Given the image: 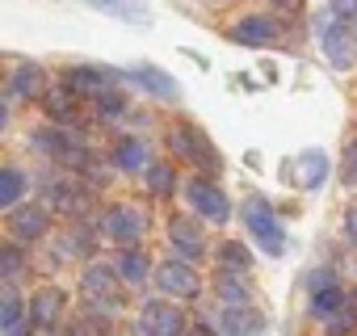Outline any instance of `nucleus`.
I'll return each instance as SVG.
<instances>
[{
	"label": "nucleus",
	"mask_w": 357,
	"mask_h": 336,
	"mask_svg": "<svg viewBox=\"0 0 357 336\" xmlns=\"http://www.w3.org/2000/svg\"><path fill=\"white\" fill-rule=\"evenodd\" d=\"M168 143H172V151L181 155V160H190V164L206 168V173H215V168H219V151H215V147H211V139H206L198 126H190V122H172Z\"/></svg>",
	"instance_id": "1"
},
{
	"label": "nucleus",
	"mask_w": 357,
	"mask_h": 336,
	"mask_svg": "<svg viewBox=\"0 0 357 336\" xmlns=\"http://www.w3.org/2000/svg\"><path fill=\"white\" fill-rule=\"evenodd\" d=\"M244 223H248L252 240H257L269 257H282V252H286V231L278 227V219H273V211H269L265 198H248V202H244Z\"/></svg>",
	"instance_id": "2"
},
{
	"label": "nucleus",
	"mask_w": 357,
	"mask_h": 336,
	"mask_svg": "<svg viewBox=\"0 0 357 336\" xmlns=\"http://www.w3.org/2000/svg\"><path fill=\"white\" fill-rule=\"evenodd\" d=\"M139 332H143V336H185V311L172 307V303H164V298L143 303V311H139Z\"/></svg>",
	"instance_id": "3"
},
{
	"label": "nucleus",
	"mask_w": 357,
	"mask_h": 336,
	"mask_svg": "<svg viewBox=\"0 0 357 336\" xmlns=\"http://www.w3.org/2000/svg\"><path fill=\"white\" fill-rule=\"evenodd\" d=\"M105 236L109 240H118V244H135V240H143L147 236V211L143 206H130V202H122V206H114L109 215H105Z\"/></svg>",
	"instance_id": "4"
},
{
	"label": "nucleus",
	"mask_w": 357,
	"mask_h": 336,
	"mask_svg": "<svg viewBox=\"0 0 357 336\" xmlns=\"http://www.w3.org/2000/svg\"><path fill=\"white\" fill-rule=\"evenodd\" d=\"M185 194H190V202H194V211H198L202 219H211V223H227V219H231V202H227V194H223L215 181L194 177Z\"/></svg>",
	"instance_id": "5"
},
{
	"label": "nucleus",
	"mask_w": 357,
	"mask_h": 336,
	"mask_svg": "<svg viewBox=\"0 0 357 336\" xmlns=\"http://www.w3.org/2000/svg\"><path fill=\"white\" fill-rule=\"evenodd\" d=\"M34 143H38L47 155H55L59 164H68V168H84V164H89L84 143H80L76 135H68V130H38Z\"/></svg>",
	"instance_id": "6"
},
{
	"label": "nucleus",
	"mask_w": 357,
	"mask_h": 336,
	"mask_svg": "<svg viewBox=\"0 0 357 336\" xmlns=\"http://www.w3.org/2000/svg\"><path fill=\"white\" fill-rule=\"evenodd\" d=\"M51 227V215L43 206H13L9 211V236L17 244H30V240H43Z\"/></svg>",
	"instance_id": "7"
},
{
	"label": "nucleus",
	"mask_w": 357,
	"mask_h": 336,
	"mask_svg": "<svg viewBox=\"0 0 357 336\" xmlns=\"http://www.w3.org/2000/svg\"><path fill=\"white\" fill-rule=\"evenodd\" d=\"M324 55H328V63H336L340 72L357 63V34L349 30V22H336V26L324 30Z\"/></svg>",
	"instance_id": "8"
},
{
	"label": "nucleus",
	"mask_w": 357,
	"mask_h": 336,
	"mask_svg": "<svg viewBox=\"0 0 357 336\" xmlns=\"http://www.w3.org/2000/svg\"><path fill=\"white\" fill-rule=\"evenodd\" d=\"M155 286L164 294H176V298H194L198 294V273L185 265V261H164L155 269Z\"/></svg>",
	"instance_id": "9"
},
{
	"label": "nucleus",
	"mask_w": 357,
	"mask_h": 336,
	"mask_svg": "<svg viewBox=\"0 0 357 336\" xmlns=\"http://www.w3.org/2000/svg\"><path fill=\"white\" fill-rule=\"evenodd\" d=\"M84 294H89L93 303H105L109 311L122 307L118 277H114V269H105V265H89V273H84Z\"/></svg>",
	"instance_id": "10"
},
{
	"label": "nucleus",
	"mask_w": 357,
	"mask_h": 336,
	"mask_svg": "<svg viewBox=\"0 0 357 336\" xmlns=\"http://www.w3.org/2000/svg\"><path fill=\"white\" fill-rule=\"evenodd\" d=\"M219 328H223V336H257L265 328V315L248 303H236V307L227 303L223 315H219Z\"/></svg>",
	"instance_id": "11"
},
{
	"label": "nucleus",
	"mask_w": 357,
	"mask_h": 336,
	"mask_svg": "<svg viewBox=\"0 0 357 336\" xmlns=\"http://www.w3.org/2000/svg\"><path fill=\"white\" fill-rule=\"evenodd\" d=\"M63 307H68V294H63L59 286H43V290H34V298H30V323H34V328H51V323L63 315Z\"/></svg>",
	"instance_id": "12"
},
{
	"label": "nucleus",
	"mask_w": 357,
	"mask_h": 336,
	"mask_svg": "<svg viewBox=\"0 0 357 336\" xmlns=\"http://www.w3.org/2000/svg\"><path fill=\"white\" fill-rule=\"evenodd\" d=\"M240 47H269V43H278V22L273 17H244V22H236L231 30H227Z\"/></svg>",
	"instance_id": "13"
},
{
	"label": "nucleus",
	"mask_w": 357,
	"mask_h": 336,
	"mask_svg": "<svg viewBox=\"0 0 357 336\" xmlns=\"http://www.w3.org/2000/svg\"><path fill=\"white\" fill-rule=\"evenodd\" d=\"M168 240L181 248V257H190V261H198L202 252H206V240H202V227L194 223V219H172L168 223Z\"/></svg>",
	"instance_id": "14"
},
{
	"label": "nucleus",
	"mask_w": 357,
	"mask_h": 336,
	"mask_svg": "<svg viewBox=\"0 0 357 336\" xmlns=\"http://www.w3.org/2000/svg\"><path fill=\"white\" fill-rule=\"evenodd\" d=\"M63 84H72L76 93H84V97H93V101H97L101 93H109V89H114V76H109L105 68H72Z\"/></svg>",
	"instance_id": "15"
},
{
	"label": "nucleus",
	"mask_w": 357,
	"mask_h": 336,
	"mask_svg": "<svg viewBox=\"0 0 357 336\" xmlns=\"http://www.w3.org/2000/svg\"><path fill=\"white\" fill-rule=\"evenodd\" d=\"M9 93H13V97H26V101L47 97V72H43L38 63H22V68L13 72V80H9Z\"/></svg>",
	"instance_id": "16"
},
{
	"label": "nucleus",
	"mask_w": 357,
	"mask_h": 336,
	"mask_svg": "<svg viewBox=\"0 0 357 336\" xmlns=\"http://www.w3.org/2000/svg\"><path fill=\"white\" fill-rule=\"evenodd\" d=\"M324 181H328V155L319 147H307L298 155V185L303 190H319Z\"/></svg>",
	"instance_id": "17"
},
{
	"label": "nucleus",
	"mask_w": 357,
	"mask_h": 336,
	"mask_svg": "<svg viewBox=\"0 0 357 336\" xmlns=\"http://www.w3.org/2000/svg\"><path fill=\"white\" fill-rule=\"evenodd\" d=\"M114 164L122 168V173H139V168H147V147H143L139 139H118Z\"/></svg>",
	"instance_id": "18"
},
{
	"label": "nucleus",
	"mask_w": 357,
	"mask_h": 336,
	"mask_svg": "<svg viewBox=\"0 0 357 336\" xmlns=\"http://www.w3.org/2000/svg\"><path fill=\"white\" fill-rule=\"evenodd\" d=\"M130 76H135V80H139L147 93H155V97H164V101H168V97H176V84H172V80H168L160 68H151V63H139Z\"/></svg>",
	"instance_id": "19"
},
{
	"label": "nucleus",
	"mask_w": 357,
	"mask_h": 336,
	"mask_svg": "<svg viewBox=\"0 0 357 336\" xmlns=\"http://www.w3.org/2000/svg\"><path fill=\"white\" fill-rule=\"evenodd\" d=\"M47 114H51L55 122H68V118L76 114V89L63 84V89H55V93H47Z\"/></svg>",
	"instance_id": "20"
},
{
	"label": "nucleus",
	"mask_w": 357,
	"mask_h": 336,
	"mask_svg": "<svg viewBox=\"0 0 357 336\" xmlns=\"http://www.w3.org/2000/svg\"><path fill=\"white\" fill-rule=\"evenodd\" d=\"M147 269H151V265H147V257H143V252H135V248H126V252H122V261H118V277H122V282H130V286L147 282Z\"/></svg>",
	"instance_id": "21"
},
{
	"label": "nucleus",
	"mask_w": 357,
	"mask_h": 336,
	"mask_svg": "<svg viewBox=\"0 0 357 336\" xmlns=\"http://www.w3.org/2000/svg\"><path fill=\"white\" fill-rule=\"evenodd\" d=\"M344 307V290L332 282V286H324V290H311V311L315 315H332V311H340Z\"/></svg>",
	"instance_id": "22"
},
{
	"label": "nucleus",
	"mask_w": 357,
	"mask_h": 336,
	"mask_svg": "<svg viewBox=\"0 0 357 336\" xmlns=\"http://www.w3.org/2000/svg\"><path fill=\"white\" fill-rule=\"evenodd\" d=\"M22 190H26V177L17 173V168H5L0 173V206H17V198H22Z\"/></svg>",
	"instance_id": "23"
},
{
	"label": "nucleus",
	"mask_w": 357,
	"mask_h": 336,
	"mask_svg": "<svg viewBox=\"0 0 357 336\" xmlns=\"http://www.w3.org/2000/svg\"><path fill=\"white\" fill-rule=\"evenodd\" d=\"M84 202H89V198H84L72 181H68V185H63V181L51 185V206H59V211H84Z\"/></svg>",
	"instance_id": "24"
},
{
	"label": "nucleus",
	"mask_w": 357,
	"mask_h": 336,
	"mask_svg": "<svg viewBox=\"0 0 357 336\" xmlns=\"http://www.w3.org/2000/svg\"><path fill=\"white\" fill-rule=\"evenodd\" d=\"M172 181H176V177H172V164H151V168H147V185H151V194H160V198L172 194Z\"/></svg>",
	"instance_id": "25"
},
{
	"label": "nucleus",
	"mask_w": 357,
	"mask_h": 336,
	"mask_svg": "<svg viewBox=\"0 0 357 336\" xmlns=\"http://www.w3.org/2000/svg\"><path fill=\"white\" fill-rule=\"evenodd\" d=\"M219 294H223V303H231V307H236V303H248V286L236 282V277H227V273L219 277Z\"/></svg>",
	"instance_id": "26"
},
{
	"label": "nucleus",
	"mask_w": 357,
	"mask_h": 336,
	"mask_svg": "<svg viewBox=\"0 0 357 336\" xmlns=\"http://www.w3.org/2000/svg\"><path fill=\"white\" fill-rule=\"evenodd\" d=\"M0 323H5V332L22 323V303H17V294H13V286H5V311H0Z\"/></svg>",
	"instance_id": "27"
},
{
	"label": "nucleus",
	"mask_w": 357,
	"mask_h": 336,
	"mask_svg": "<svg viewBox=\"0 0 357 336\" xmlns=\"http://www.w3.org/2000/svg\"><path fill=\"white\" fill-rule=\"evenodd\" d=\"M340 181H344V185H357V139L344 147V160H340Z\"/></svg>",
	"instance_id": "28"
},
{
	"label": "nucleus",
	"mask_w": 357,
	"mask_h": 336,
	"mask_svg": "<svg viewBox=\"0 0 357 336\" xmlns=\"http://www.w3.org/2000/svg\"><path fill=\"white\" fill-rule=\"evenodd\" d=\"M219 257H223V265H236V269H248V252H244V244H236V240H227Z\"/></svg>",
	"instance_id": "29"
},
{
	"label": "nucleus",
	"mask_w": 357,
	"mask_h": 336,
	"mask_svg": "<svg viewBox=\"0 0 357 336\" xmlns=\"http://www.w3.org/2000/svg\"><path fill=\"white\" fill-rule=\"evenodd\" d=\"M93 5H101V9H114L118 17H139V22H143V9H139V5H130V0H93Z\"/></svg>",
	"instance_id": "30"
},
{
	"label": "nucleus",
	"mask_w": 357,
	"mask_h": 336,
	"mask_svg": "<svg viewBox=\"0 0 357 336\" xmlns=\"http://www.w3.org/2000/svg\"><path fill=\"white\" fill-rule=\"evenodd\" d=\"M122 105H126V101H122V97H118L114 89L97 97V114H105V118H118V114H122Z\"/></svg>",
	"instance_id": "31"
},
{
	"label": "nucleus",
	"mask_w": 357,
	"mask_h": 336,
	"mask_svg": "<svg viewBox=\"0 0 357 336\" xmlns=\"http://www.w3.org/2000/svg\"><path fill=\"white\" fill-rule=\"evenodd\" d=\"M332 13H336V22H353L357 17V0H332Z\"/></svg>",
	"instance_id": "32"
},
{
	"label": "nucleus",
	"mask_w": 357,
	"mask_h": 336,
	"mask_svg": "<svg viewBox=\"0 0 357 336\" xmlns=\"http://www.w3.org/2000/svg\"><path fill=\"white\" fill-rule=\"evenodd\" d=\"M17 273H22V252H17V248H5V277L13 282Z\"/></svg>",
	"instance_id": "33"
},
{
	"label": "nucleus",
	"mask_w": 357,
	"mask_h": 336,
	"mask_svg": "<svg viewBox=\"0 0 357 336\" xmlns=\"http://www.w3.org/2000/svg\"><path fill=\"white\" fill-rule=\"evenodd\" d=\"M344 231H349V240L357 244V202L349 206V215H344Z\"/></svg>",
	"instance_id": "34"
},
{
	"label": "nucleus",
	"mask_w": 357,
	"mask_h": 336,
	"mask_svg": "<svg viewBox=\"0 0 357 336\" xmlns=\"http://www.w3.org/2000/svg\"><path fill=\"white\" fill-rule=\"evenodd\" d=\"M190 336H211V332H206V328H194V332H190Z\"/></svg>",
	"instance_id": "35"
},
{
	"label": "nucleus",
	"mask_w": 357,
	"mask_h": 336,
	"mask_svg": "<svg viewBox=\"0 0 357 336\" xmlns=\"http://www.w3.org/2000/svg\"><path fill=\"white\" fill-rule=\"evenodd\" d=\"M282 5H294V0H282Z\"/></svg>",
	"instance_id": "36"
},
{
	"label": "nucleus",
	"mask_w": 357,
	"mask_h": 336,
	"mask_svg": "<svg viewBox=\"0 0 357 336\" xmlns=\"http://www.w3.org/2000/svg\"><path fill=\"white\" fill-rule=\"evenodd\" d=\"M68 336H80V332H68Z\"/></svg>",
	"instance_id": "37"
},
{
	"label": "nucleus",
	"mask_w": 357,
	"mask_h": 336,
	"mask_svg": "<svg viewBox=\"0 0 357 336\" xmlns=\"http://www.w3.org/2000/svg\"><path fill=\"white\" fill-rule=\"evenodd\" d=\"M353 269H357V265H353Z\"/></svg>",
	"instance_id": "38"
}]
</instances>
